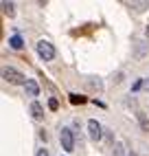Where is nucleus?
Segmentation results:
<instances>
[{
    "label": "nucleus",
    "instance_id": "nucleus-17",
    "mask_svg": "<svg viewBox=\"0 0 149 156\" xmlns=\"http://www.w3.org/2000/svg\"><path fill=\"white\" fill-rule=\"evenodd\" d=\"M145 90H149V79H145V86H143Z\"/></svg>",
    "mask_w": 149,
    "mask_h": 156
},
{
    "label": "nucleus",
    "instance_id": "nucleus-6",
    "mask_svg": "<svg viewBox=\"0 0 149 156\" xmlns=\"http://www.w3.org/2000/svg\"><path fill=\"white\" fill-rule=\"evenodd\" d=\"M31 117H33L35 121H42V119H44V108H42L37 101L31 103Z\"/></svg>",
    "mask_w": 149,
    "mask_h": 156
},
{
    "label": "nucleus",
    "instance_id": "nucleus-13",
    "mask_svg": "<svg viewBox=\"0 0 149 156\" xmlns=\"http://www.w3.org/2000/svg\"><path fill=\"white\" fill-rule=\"evenodd\" d=\"M70 103H86V97H79V95H70Z\"/></svg>",
    "mask_w": 149,
    "mask_h": 156
},
{
    "label": "nucleus",
    "instance_id": "nucleus-5",
    "mask_svg": "<svg viewBox=\"0 0 149 156\" xmlns=\"http://www.w3.org/2000/svg\"><path fill=\"white\" fill-rule=\"evenodd\" d=\"M22 46H24V40H22V35H20V33H13L11 37H9V48L20 51Z\"/></svg>",
    "mask_w": 149,
    "mask_h": 156
},
{
    "label": "nucleus",
    "instance_id": "nucleus-9",
    "mask_svg": "<svg viewBox=\"0 0 149 156\" xmlns=\"http://www.w3.org/2000/svg\"><path fill=\"white\" fill-rule=\"evenodd\" d=\"M136 117H138V121H140L143 130H145V132H149V121H147V117H145V112H140V110H138V112H136Z\"/></svg>",
    "mask_w": 149,
    "mask_h": 156
},
{
    "label": "nucleus",
    "instance_id": "nucleus-18",
    "mask_svg": "<svg viewBox=\"0 0 149 156\" xmlns=\"http://www.w3.org/2000/svg\"><path fill=\"white\" fill-rule=\"evenodd\" d=\"M130 156H134V154H130Z\"/></svg>",
    "mask_w": 149,
    "mask_h": 156
},
{
    "label": "nucleus",
    "instance_id": "nucleus-7",
    "mask_svg": "<svg viewBox=\"0 0 149 156\" xmlns=\"http://www.w3.org/2000/svg\"><path fill=\"white\" fill-rule=\"evenodd\" d=\"M24 90H26V95H29V97H37V95H40V86L35 84L33 79H29V81H26Z\"/></svg>",
    "mask_w": 149,
    "mask_h": 156
},
{
    "label": "nucleus",
    "instance_id": "nucleus-16",
    "mask_svg": "<svg viewBox=\"0 0 149 156\" xmlns=\"http://www.w3.org/2000/svg\"><path fill=\"white\" fill-rule=\"evenodd\" d=\"M145 37H147V42H149V24H147V29H145Z\"/></svg>",
    "mask_w": 149,
    "mask_h": 156
},
{
    "label": "nucleus",
    "instance_id": "nucleus-4",
    "mask_svg": "<svg viewBox=\"0 0 149 156\" xmlns=\"http://www.w3.org/2000/svg\"><path fill=\"white\" fill-rule=\"evenodd\" d=\"M88 134H90L92 141H101L103 139V128H101V123L97 119H90L88 121Z\"/></svg>",
    "mask_w": 149,
    "mask_h": 156
},
{
    "label": "nucleus",
    "instance_id": "nucleus-15",
    "mask_svg": "<svg viewBox=\"0 0 149 156\" xmlns=\"http://www.w3.org/2000/svg\"><path fill=\"white\" fill-rule=\"evenodd\" d=\"M35 156H48V150H46V147H40V150L35 152Z\"/></svg>",
    "mask_w": 149,
    "mask_h": 156
},
{
    "label": "nucleus",
    "instance_id": "nucleus-8",
    "mask_svg": "<svg viewBox=\"0 0 149 156\" xmlns=\"http://www.w3.org/2000/svg\"><path fill=\"white\" fill-rule=\"evenodd\" d=\"M0 7H2V13H5V16H9V18L16 16V2H7V0H2Z\"/></svg>",
    "mask_w": 149,
    "mask_h": 156
},
{
    "label": "nucleus",
    "instance_id": "nucleus-14",
    "mask_svg": "<svg viewBox=\"0 0 149 156\" xmlns=\"http://www.w3.org/2000/svg\"><path fill=\"white\" fill-rule=\"evenodd\" d=\"M48 108H50V110H57V108H59V101H57V99H48Z\"/></svg>",
    "mask_w": 149,
    "mask_h": 156
},
{
    "label": "nucleus",
    "instance_id": "nucleus-1",
    "mask_svg": "<svg viewBox=\"0 0 149 156\" xmlns=\"http://www.w3.org/2000/svg\"><path fill=\"white\" fill-rule=\"evenodd\" d=\"M2 79L9 81V84H13V86H18V84H24L26 86V81H29L22 73H20L18 68H13V66H5L2 68Z\"/></svg>",
    "mask_w": 149,
    "mask_h": 156
},
{
    "label": "nucleus",
    "instance_id": "nucleus-3",
    "mask_svg": "<svg viewBox=\"0 0 149 156\" xmlns=\"http://www.w3.org/2000/svg\"><path fill=\"white\" fill-rule=\"evenodd\" d=\"M59 143H61V147L66 150V152H72L74 150V134L70 128H61L59 132Z\"/></svg>",
    "mask_w": 149,
    "mask_h": 156
},
{
    "label": "nucleus",
    "instance_id": "nucleus-2",
    "mask_svg": "<svg viewBox=\"0 0 149 156\" xmlns=\"http://www.w3.org/2000/svg\"><path fill=\"white\" fill-rule=\"evenodd\" d=\"M35 51H37V55L44 59V62L55 59V46H53L48 40H40V42L35 44Z\"/></svg>",
    "mask_w": 149,
    "mask_h": 156
},
{
    "label": "nucleus",
    "instance_id": "nucleus-12",
    "mask_svg": "<svg viewBox=\"0 0 149 156\" xmlns=\"http://www.w3.org/2000/svg\"><path fill=\"white\" fill-rule=\"evenodd\" d=\"M143 86H145V79H143V77H140V79H136L134 84H132V92H138Z\"/></svg>",
    "mask_w": 149,
    "mask_h": 156
},
{
    "label": "nucleus",
    "instance_id": "nucleus-10",
    "mask_svg": "<svg viewBox=\"0 0 149 156\" xmlns=\"http://www.w3.org/2000/svg\"><path fill=\"white\" fill-rule=\"evenodd\" d=\"M112 156H125V145H123L121 141L114 143V154H112Z\"/></svg>",
    "mask_w": 149,
    "mask_h": 156
},
{
    "label": "nucleus",
    "instance_id": "nucleus-11",
    "mask_svg": "<svg viewBox=\"0 0 149 156\" xmlns=\"http://www.w3.org/2000/svg\"><path fill=\"white\" fill-rule=\"evenodd\" d=\"M130 7L134 9V11H145V9H149V2H130Z\"/></svg>",
    "mask_w": 149,
    "mask_h": 156
}]
</instances>
